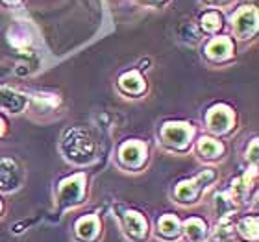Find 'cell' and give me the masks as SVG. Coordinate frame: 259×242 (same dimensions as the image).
<instances>
[{
    "label": "cell",
    "instance_id": "6da1fadb",
    "mask_svg": "<svg viewBox=\"0 0 259 242\" xmlns=\"http://www.w3.org/2000/svg\"><path fill=\"white\" fill-rule=\"evenodd\" d=\"M63 150L69 159L76 163L89 161L95 154V144H93L91 137L81 131V129H72L69 131L67 139L63 140Z\"/></svg>",
    "mask_w": 259,
    "mask_h": 242
},
{
    "label": "cell",
    "instance_id": "7a4b0ae2",
    "mask_svg": "<svg viewBox=\"0 0 259 242\" xmlns=\"http://www.w3.org/2000/svg\"><path fill=\"white\" fill-rule=\"evenodd\" d=\"M233 30L237 33V37L246 39L248 35L257 30V10L252 6L241 8L233 17Z\"/></svg>",
    "mask_w": 259,
    "mask_h": 242
},
{
    "label": "cell",
    "instance_id": "3957f363",
    "mask_svg": "<svg viewBox=\"0 0 259 242\" xmlns=\"http://www.w3.org/2000/svg\"><path fill=\"white\" fill-rule=\"evenodd\" d=\"M161 135L167 144L174 146V148H185L193 135V129L187 124H167L163 128Z\"/></svg>",
    "mask_w": 259,
    "mask_h": 242
},
{
    "label": "cell",
    "instance_id": "277c9868",
    "mask_svg": "<svg viewBox=\"0 0 259 242\" xmlns=\"http://www.w3.org/2000/svg\"><path fill=\"white\" fill-rule=\"evenodd\" d=\"M233 122V113L232 109L226 108V106H215L207 113V126H209L213 131L217 133H224L232 128Z\"/></svg>",
    "mask_w": 259,
    "mask_h": 242
},
{
    "label": "cell",
    "instance_id": "5b68a950",
    "mask_svg": "<svg viewBox=\"0 0 259 242\" xmlns=\"http://www.w3.org/2000/svg\"><path fill=\"white\" fill-rule=\"evenodd\" d=\"M83 194V176H72L65 179L60 188V202L63 205L76 204Z\"/></svg>",
    "mask_w": 259,
    "mask_h": 242
},
{
    "label": "cell",
    "instance_id": "8992f818",
    "mask_svg": "<svg viewBox=\"0 0 259 242\" xmlns=\"http://www.w3.org/2000/svg\"><path fill=\"white\" fill-rule=\"evenodd\" d=\"M21 183V170L11 159H0V188L11 190Z\"/></svg>",
    "mask_w": 259,
    "mask_h": 242
},
{
    "label": "cell",
    "instance_id": "52a82bcc",
    "mask_svg": "<svg viewBox=\"0 0 259 242\" xmlns=\"http://www.w3.org/2000/svg\"><path fill=\"white\" fill-rule=\"evenodd\" d=\"M211 178H213V172H209V170H207L205 174H200V176H196V178L191 179V181L180 183L178 188H176V196H178V200H180V202H191V200L198 194L200 183L209 181Z\"/></svg>",
    "mask_w": 259,
    "mask_h": 242
},
{
    "label": "cell",
    "instance_id": "ba28073f",
    "mask_svg": "<svg viewBox=\"0 0 259 242\" xmlns=\"http://www.w3.org/2000/svg\"><path fill=\"white\" fill-rule=\"evenodd\" d=\"M0 106L4 109H8V111L19 113L26 106V98L22 96V94H19V92L8 89V87H0Z\"/></svg>",
    "mask_w": 259,
    "mask_h": 242
},
{
    "label": "cell",
    "instance_id": "9c48e42d",
    "mask_svg": "<svg viewBox=\"0 0 259 242\" xmlns=\"http://www.w3.org/2000/svg\"><path fill=\"white\" fill-rule=\"evenodd\" d=\"M146 156V148L143 142H126L122 148H120V159L126 163V165H139Z\"/></svg>",
    "mask_w": 259,
    "mask_h": 242
},
{
    "label": "cell",
    "instance_id": "30bf717a",
    "mask_svg": "<svg viewBox=\"0 0 259 242\" xmlns=\"http://www.w3.org/2000/svg\"><path fill=\"white\" fill-rule=\"evenodd\" d=\"M232 49H233V44L228 37H217V39H213L209 44H207L205 54L209 56L211 60L221 61V60H226L228 56L232 54Z\"/></svg>",
    "mask_w": 259,
    "mask_h": 242
},
{
    "label": "cell",
    "instance_id": "8fae6325",
    "mask_svg": "<svg viewBox=\"0 0 259 242\" xmlns=\"http://www.w3.org/2000/svg\"><path fill=\"white\" fill-rule=\"evenodd\" d=\"M124 224H126V229H128L130 235H134V237H137V238L145 237L146 222H145V218L139 215V213L128 211V213L124 215Z\"/></svg>",
    "mask_w": 259,
    "mask_h": 242
},
{
    "label": "cell",
    "instance_id": "7c38bea8",
    "mask_svg": "<svg viewBox=\"0 0 259 242\" xmlns=\"http://www.w3.org/2000/svg\"><path fill=\"white\" fill-rule=\"evenodd\" d=\"M120 87L124 89L126 92H132V94H137L145 89V83H143V78L139 76V72H126L122 78H120Z\"/></svg>",
    "mask_w": 259,
    "mask_h": 242
},
{
    "label": "cell",
    "instance_id": "4fadbf2b",
    "mask_svg": "<svg viewBox=\"0 0 259 242\" xmlns=\"http://www.w3.org/2000/svg\"><path fill=\"white\" fill-rule=\"evenodd\" d=\"M76 231L80 235L81 238H85V240H91L98 231V220L97 216H85V218H81L78 224H76Z\"/></svg>",
    "mask_w": 259,
    "mask_h": 242
},
{
    "label": "cell",
    "instance_id": "5bb4252c",
    "mask_svg": "<svg viewBox=\"0 0 259 242\" xmlns=\"http://www.w3.org/2000/svg\"><path fill=\"white\" fill-rule=\"evenodd\" d=\"M198 150L200 154L207 159H215L222 154V144L221 142H217V140L209 139V137H204V139H200L198 142Z\"/></svg>",
    "mask_w": 259,
    "mask_h": 242
},
{
    "label": "cell",
    "instance_id": "9a60e30c",
    "mask_svg": "<svg viewBox=\"0 0 259 242\" xmlns=\"http://www.w3.org/2000/svg\"><path fill=\"white\" fill-rule=\"evenodd\" d=\"M159 231L165 235V237H176L180 231V222L174 215H165L159 220Z\"/></svg>",
    "mask_w": 259,
    "mask_h": 242
},
{
    "label": "cell",
    "instance_id": "2e32d148",
    "mask_svg": "<svg viewBox=\"0 0 259 242\" xmlns=\"http://www.w3.org/2000/svg\"><path fill=\"white\" fill-rule=\"evenodd\" d=\"M185 233L191 240H198L205 235V224L198 218H191L185 222Z\"/></svg>",
    "mask_w": 259,
    "mask_h": 242
},
{
    "label": "cell",
    "instance_id": "e0dca14e",
    "mask_svg": "<svg viewBox=\"0 0 259 242\" xmlns=\"http://www.w3.org/2000/svg\"><path fill=\"white\" fill-rule=\"evenodd\" d=\"M222 26V17L215 11H209V13H205L202 17V28H204L205 32H217L219 28Z\"/></svg>",
    "mask_w": 259,
    "mask_h": 242
},
{
    "label": "cell",
    "instance_id": "ac0fdd59",
    "mask_svg": "<svg viewBox=\"0 0 259 242\" xmlns=\"http://www.w3.org/2000/svg\"><path fill=\"white\" fill-rule=\"evenodd\" d=\"M239 229H241V233H243L244 238H248V240H255V238H257V218L252 216V218L243 220Z\"/></svg>",
    "mask_w": 259,
    "mask_h": 242
},
{
    "label": "cell",
    "instance_id": "d6986e66",
    "mask_svg": "<svg viewBox=\"0 0 259 242\" xmlns=\"http://www.w3.org/2000/svg\"><path fill=\"white\" fill-rule=\"evenodd\" d=\"M248 157L254 163H257V140H254V142H252V146H250V156Z\"/></svg>",
    "mask_w": 259,
    "mask_h": 242
},
{
    "label": "cell",
    "instance_id": "ffe728a7",
    "mask_svg": "<svg viewBox=\"0 0 259 242\" xmlns=\"http://www.w3.org/2000/svg\"><path fill=\"white\" fill-rule=\"evenodd\" d=\"M4 133V122H2V120H0V135Z\"/></svg>",
    "mask_w": 259,
    "mask_h": 242
},
{
    "label": "cell",
    "instance_id": "44dd1931",
    "mask_svg": "<svg viewBox=\"0 0 259 242\" xmlns=\"http://www.w3.org/2000/svg\"><path fill=\"white\" fill-rule=\"evenodd\" d=\"M6 4H17V2H19V0H4Z\"/></svg>",
    "mask_w": 259,
    "mask_h": 242
},
{
    "label": "cell",
    "instance_id": "7402d4cb",
    "mask_svg": "<svg viewBox=\"0 0 259 242\" xmlns=\"http://www.w3.org/2000/svg\"><path fill=\"white\" fill-rule=\"evenodd\" d=\"M145 2H148V4H156V2H159V0H145Z\"/></svg>",
    "mask_w": 259,
    "mask_h": 242
},
{
    "label": "cell",
    "instance_id": "603a6c76",
    "mask_svg": "<svg viewBox=\"0 0 259 242\" xmlns=\"http://www.w3.org/2000/svg\"><path fill=\"white\" fill-rule=\"evenodd\" d=\"M211 2H215V4H217V2H224V0H211Z\"/></svg>",
    "mask_w": 259,
    "mask_h": 242
}]
</instances>
